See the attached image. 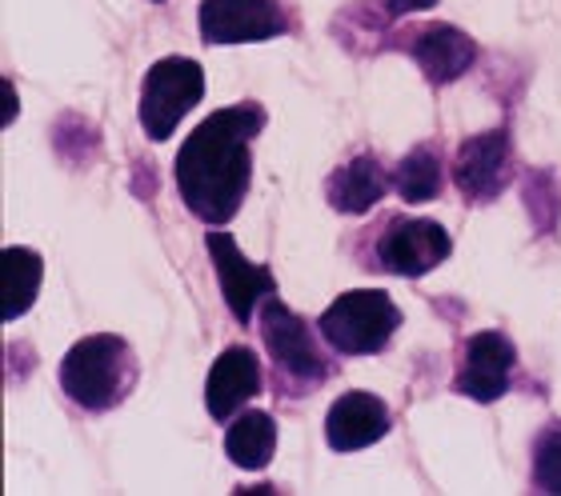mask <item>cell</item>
I'll return each instance as SVG.
<instances>
[{
	"label": "cell",
	"mask_w": 561,
	"mask_h": 496,
	"mask_svg": "<svg viewBox=\"0 0 561 496\" xmlns=\"http://www.w3.org/2000/svg\"><path fill=\"white\" fill-rule=\"evenodd\" d=\"M265 128V108L253 101L205 116L176 152V188L188 212L205 224H229L253 181L249 145Z\"/></svg>",
	"instance_id": "1"
},
{
	"label": "cell",
	"mask_w": 561,
	"mask_h": 496,
	"mask_svg": "<svg viewBox=\"0 0 561 496\" xmlns=\"http://www.w3.org/2000/svg\"><path fill=\"white\" fill-rule=\"evenodd\" d=\"M137 384V365L133 348L113 333L84 336L60 360V389L72 404L89 413H108L117 408Z\"/></svg>",
	"instance_id": "2"
},
{
	"label": "cell",
	"mask_w": 561,
	"mask_h": 496,
	"mask_svg": "<svg viewBox=\"0 0 561 496\" xmlns=\"http://www.w3.org/2000/svg\"><path fill=\"white\" fill-rule=\"evenodd\" d=\"M317 328L341 357H374L401 328V309L381 289H353L321 312Z\"/></svg>",
	"instance_id": "3"
},
{
	"label": "cell",
	"mask_w": 561,
	"mask_h": 496,
	"mask_svg": "<svg viewBox=\"0 0 561 496\" xmlns=\"http://www.w3.org/2000/svg\"><path fill=\"white\" fill-rule=\"evenodd\" d=\"M201 96H205V72L197 60H157L140 84V128L149 132V140H169Z\"/></svg>",
	"instance_id": "4"
},
{
	"label": "cell",
	"mask_w": 561,
	"mask_h": 496,
	"mask_svg": "<svg viewBox=\"0 0 561 496\" xmlns=\"http://www.w3.org/2000/svg\"><path fill=\"white\" fill-rule=\"evenodd\" d=\"M257 324H261V341L270 348V357L277 360V369L285 372L289 381H301V384L329 381L325 353L317 345L313 328H309L297 312L285 309L277 297H270V300H261Z\"/></svg>",
	"instance_id": "5"
},
{
	"label": "cell",
	"mask_w": 561,
	"mask_h": 496,
	"mask_svg": "<svg viewBox=\"0 0 561 496\" xmlns=\"http://www.w3.org/2000/svg\"><path fill=\"white\" fill-rule=\"evenodd\" d=\"M449 253H454V241L437 220L393 217L377 241V268H386L393 277H425Z\"/></svg>",
	"instance_id": "6"
},
{
	"label": "cell",
	"mask_w": 561,
	"mask_h": 496,
	"mask_svg": "<svg viewBox=\"0 0 561 496\" xmlns=\"http://www.w3.org/2000/svg\"><path fill=\"white\" fill-rule=\"evenodd\" d=\"M289 33V12L277 0H201L205 45H253Z\"/></svg>",
	"instance_id": "7"
},
{
	"label": "cell",
	"mask_w": 561,
	"mask_h": 496,
	"mask_svg": "<svg viewBox=\"0 0 561 496\" xmlns=\"http://www.w3.org/2000/svg\"><path fill=\"white\" fill-rule=\"evenodd\" d=\"M205 249H209L213 265H217V280H221V292H225V304L233 309V316L241 324H253V312H257L261 300H270L277 292V280L265 265H253L241 256L237 241L229 232H209L205 237Z\"/></svg>",
	"instance_id": "8"
},
{
	"label": "cell",
	"mask_w": 561,
	"mask_h": 496,
	"mask_svg": "<svg viewBox=\"0 0 561 496\" xmlns=\"http://www.w3.org/2000/svg\"><path fill=\"white\" fill-rule=\"evenodd\" d=\"M510 169H514V157H510V132L505 128H493V132H478L469 137L454 157V185L466 193L469 200H493L502 197L505 185H510Z\"/></svg>",
	"instance_id": "9"
},
{
	"label": "cell",
	"mask_w": 561,
	"mask_h": 496,
	"mask_svg": "<svg viewBox=\"0 0 561 496\" xmlns=\"http://www.w3.org/2000/svg\"><path fill=\"white\" fill-rule=\"evenodd\" d=\"M514 345L502 333H478L466 341L461 353V369H457V393L469 401L493 404L497 396L510 393V377H514Z\"/></svg>",
	"instance_id": "10"
},
{
	"label": "cell",
	"mask_w": 561,
	"mask_h": 496,
	"mask_svg": "<svg viewBox=\"0 0 561 496\" xmlns=\"http://www.w3.org/2000/svg\"><path fill=\"white\" fill-rule=\"evenodd\" d=\"M393 428V416H389L386 401L374 393H345L333 401L325 416V440L329 449L337 452H357L369 449Z\"/></svg>",
	"instance_id": "11"
},
{
	"label": "cell",
	"mask_w": 561,
	"mask_h": 496,
	"mask_svg": "<svg viewBox=\"0 0 561 496\" xmlns=\"http://www.w3.org/2000/svg\"><path fill=\"white\" fill-rule=\"evenodd\" d=\"M261 393V365L253 348H225L205 384V404H209L213 420H229V416L249 404Z\"/></svg>",
	"instance_id": "12"
},
{
	"label": "cell",
	"mask_w": 561,
	"mask_h": 496,
	"mask_svg": "<svg viewBox=\"0 0 561 496\" xmlns=\"http://www.w3.org/2000/svg\"><path fill=\"white\" fill-rule=\"evenodd\" d=\"M410 53L430 84L457 81V77L473 69V60H478V45H473L461 28H454V24H430V28H421V33L413 36Z\"/></svg>",
	"instance_id": "13"
},
{
	"label": "cell",
	"mask_w": 561,
	"mask_h": 496,
	"mask_svg": "<svg viewBox=\"0 0 561 496\" xmlns=\"http://www.w3.org/2000/svg\"><path fill=\"white\" fill-rule=\"evenodd\" d=\"M386 188H393V176L381 169L377 157L362 152V157H353L337 169V173L325 181V197L329 205L337 208V212H350V217H362L377 200L386 197Z\"/></svg>",
	"instance_id": "14"
},
{
	"label": "cell",
	"mask_w": 561,
	"mask_h": 496,
	"mask_svg": "<svg viewBox=\"0 0 561 496\" xmlns=\"http://www.w3.org/2000/svg\"><path fill=\"white\" fill-rule=\"evenodd\" d=\"M225 452H229V461L237 469H249V473H257L265 464L273 461V452H277V425H273L270 413H245L237 416L229 432H225Z\"/></svg>",
	"instance_id": "15"
},
{
	"label": "cell",
	"mask_w": 561,
	"mask_h": 496,
	"mask_svg": "<svg viewBox=\"0 0 561 496\" xmlns=\"http://www.w3.org/2000/svg\"><path fill=\"white\" fill-rule=\"evenodd\" d=\"M41 256L33 249H21V244H9L4 249V316L16 321L21 312L33 309L36 289H41Z\"/></svg>",
	"instance_id": "16"
},
{
	"label": "cell",
	"mask_w": 561,
	"mask_h": 496,
	"mask_svg": "<svg viewBox=\"0 0 561 496\" xmlns=\"http://www.w3.org/2000/svg\"><path fill=\"white\" fill-rule=\"evenodd\" d=\"M445 185V169L442 157L430 149V145H417L413 152H405V161L393 169V188L410 205H421V200H433Z\"/></svg>",
	"instance_id": "17"
},
{
	"label": "cell",
	"mask_w": 561,
	"mask_h": 496,
	"mask_svg": "<svg viewBox=\"0 0 561 496\" xmlns=\"http://www.w3.org/2000/svg\"><path fill=\"white\" fill-rule=\"evenodd\" d=\"M534 488L561 493V420H550L534 437Z\"/></svg>",
	"instance_id": "18"
},
{
	"label": "cell",
	"mask_w": 561,
	"mask_h": 496,
	"mask_svg": "<svg viewBox=\"0 0 561 496\" xmlns=\"http://www.w3.org/2000/svg\"><path fill=\"white\" fill-rule=\"evenodd\" d=\"M437 0H386V12L389 16H405V12H421V9H433Z\"/></svg>",
	"instance_id": "19"
}]
</instances>
